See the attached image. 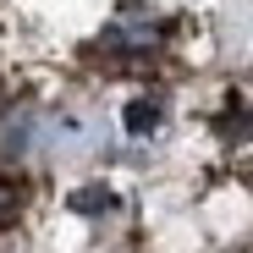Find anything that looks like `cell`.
I'll list each match as a JSON object with an SVG mask.
<instances>
[{
	"mask_svg": "<svg viewBox=\"0 0 253 253\" xmlns=\"http://www.w3.org/2000/svg\"><path fill=\"white\" fill-rule=\"evenodd\" d=\"M121 121H126V132H132V138H149L154 126L165 121V105H160V99H132V105L121 110Z\"/></svg>",
	"mask_w": 253,
	"mask_h": 253,
	"instance_id": "1",
	"label": "cell"
},
{
	"mask_svg": "<svg viewBox=\"0 0 253 253\" xmlns=\"http://www.w3.org/2000/svg\"><path fill=\"white\" fill-rule=\"evenodd\" d=\"M72 209H77V215H105V209H116V193L110 187H77L72 193Z\"/></svg>",
	"mask_w": 253,
	"mask_h": 253,
	"instance_id": "2",
	"label": "cell"
}]
</instances>
